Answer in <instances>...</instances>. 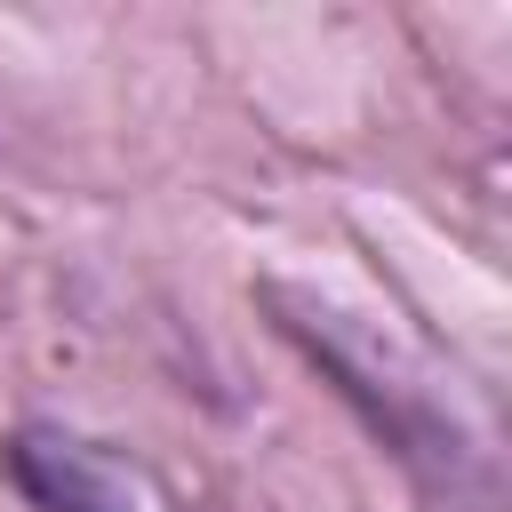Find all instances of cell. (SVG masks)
Segmentation results:
<instances>
[{
  "label": "cell",
  "mask_w": 512,
  "mask_h": 512,
  "mask_svg": "<svg viewBox=\"0 0 512 512\" xmlns=\"http://www.w3.org/2000/svg\"><path fill=\"white\" fill-rule=\"evenodd\" d=\"M8 464H16V480L32 488V504L40 512H120V488L88 464V448H72V440H16L8 448Z\"/></svg>",
  "instance_id": "obj_1"
}]
</instances>
